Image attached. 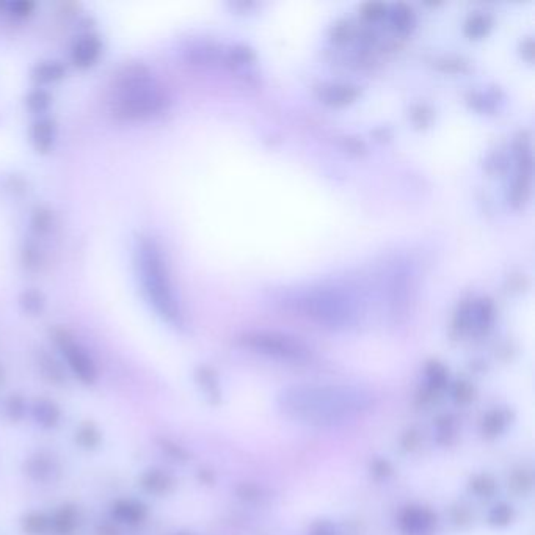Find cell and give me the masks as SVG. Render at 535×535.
Listing matches in <instances>:
<instances>
[{"label": "cell", "instance_id": "6da1fadb", "mask_svg": "<svg viewBox=\"0 0 535 535\" xmlns=\"http://www.w3.org/2000/svg\"><path fill=\"white\" fill-rule=\"evenodd\" d=\"M366 390L344 385H300L278 394L280 410L295 422L314 427L341 426L369 410Z\"/></svg>", "mask_w": 535, "mask_h": 535}, {"label": "cell", "instance_id": "7a4b0ae2", "mask_svg": "<svg viewBox=\"0 0 535 535\" xmlns=\"http://www.w3.org/2000/svg\"><path fill=\"white\" fill-rule=\"evenodd\" d=\"M135 267L146 298L163 321L181 325L182 312L162 248L151 237H141L135 247Z\"/></svg>", "mask_w": 535, "mask_h": 535}, {"label": "cell", "instance_id": "3957f363", "mask_svg": "<svg viewBox=\"0 0 535 535\" xmlns=\"http://www.w3.org/2000/svg\"><path fill=\"white\" fill-rule=\"evenodd\" d=\"M167 93L161 82L143 65L126 67L113 87V112L126 120H146L162 112Z\"/></svg>", "mask_w": 535, "mask_h": 535}, {"label": "cell", "instance_id": "277c9868", "mask_svg": "<svg viewBox=\"0 0 535 535\" xmlns=\"http://www.w3.org/2000/svg\"><path fill=\"white\" fill-rule=\"evenodd\" d=\"M294 308L321 327L344 330L356 324L360 306L355 295L342 287L321 286L297 294Z\"/></svg>", "mask_w": 535, "mask_h": 535}, {"label": "cell", "instance_id": "5b68a950", "mask_svg": "<svg viewBox=\"0 0 535 535\" xmlns=\"http://www.w3.org/2000/svg\"><path fill=\"white\" fill-rule=\"evenodd\" d=\"M241 342L253 352L269 356L272 360L292 362V365H303L312 358V352L308 344L300 337L281 333V331L256 330L248 331L241 336Z\"/></svg>", "mask_w": 535, "mask_h": 535}, {"label": "cell", "instance_id": "8992f818", "mask_svg": "<svg viewBox=\"0 0 535 535\" xmlns=\"http://www.w3.org/2000/svg\"><path fill=\"white\" fill-rule=\"evenodd\" d=\"M54 340L60 352L63 353L65 360L70 366L71 372L82 381L83 385H95L97 380L96 362L90 353L81 346L66 330H57L54 333Z\"/></svg>", "mask_w": 535, "mask_h": 535}, {"label": "cell", "instance_id": "52a82bcc", "mask_svg": "<svg viewBox=\"0 0 535 535\" xmlns=\"http://www.w3.org/2000/svg\"><path fill=\"white\" fill-rule=\"evenodd\" d=\"M24 472L32 479L33 482H49L58 472L57 460L49 452H36L32 457H29L24 463Z\"/></svg>", "mask_w": 535, "mask_h": 535}, {"label": "cell", "instance_id": "ba28073f", "mask_svg": "<svg viewBox=\"0 0 535 535\" xmlns=\"http://www.w3.org/2000/svg\"><path fill=\"white\" fill-rule=\"evenodd\" d=\"M110 513H112L113 521L120 522V525L138 526L146 520L147 509L143 502L121 497V500H116L112 504Z\"/></svg>", "mask_w": 535, "mask_h": 535}, {"label": "cell", "instance_id": "9c48e42d", "mask_svg": "<svg viewBox=\"0 0 535 535\" xmlns=\"http://www.w3.org/2000/svg\"><path fill=\"white\" fill-rule=\"evenodd\" d=\"M433 525V513L422 507H408L401 516V529L405 535H424L432 531Z\"/></svg>", "mask_w": 535, "mask_h": 535}, {"label": "cell", "instance_id": "30bf717a", "mask_svg": "<svg viewBox=\"0 0 535 535\" xmlns=\"http://www.w3.org/2000/svg\"><path fill=\"white\" fill-rule=\"evenodd\" d=\"M140 488L147 495L152 496H165L168 495L175 487V479L168 471L162 468H150L145 470L138 479Z\"/></svg>", "mask_w": 535, "mask_h": 535}, {"label": "cell", "instance_id": "8fae6325", "mask_svg": "<svg viewBox=\"0 0 535 535\" xmlns=\"http://www.w3.org/2000/svg\"><path fill=\"white\" fill-rule=\"evenodd\" d=\"M101 54V40L96 35H85L74 42L71 58L79 67H88L93 65Z\"/></svg>", "mask_w": 535, "mask_h": 535}, {"label": "cell", "instance_id": "7c38bea8", "mask_svg": "<svg viewBox=\"0 0 535 535\" xmlns=\"http://www.w3.org/2000/svg\"><path fill=\"white\" fill-rule=\"evenodd\" d=\"M32 416L35 422L42 429H55L61 421V410L57 404L47 397H40L32 404Z\"/></svg>", "mask_w": 535, "mask_h": 535}, {"label": "cell", "instance_id": "4fadbf2b", "mask_svg": "<svg viewBox=\"0 0 535 535\" xmlns=\"http://www.w3.org/2000/svg\"><path fill=\"white\" fill-rule=\"evenodd\" d=\"M79 527V510L72 504H63L51 516V534L54 535H76Z\"/></svg>", "mask_w": 535, "mask_h": 535}, {"label": "cell", "instance_id": "5bb4252c", "mask_svg": "<svg viewBox=\"0 0 535 535\" xmlns=\"http://www.w3.org/2000/svg\"><path fill=\"white\" fill-rule=\"evenodd\" d=\"M358 97V90L347 83H330L321 90V99L330 106H346Z\"/></svg>", "mask_w": 535, "mask_h": 535}, {"label": "cell", "instance_id": "9a60e30c", "mask_svg": "<svg viewBox=\"0 0 535 535\" xmlns=\"http://www.w3.org/2000/svg\"><path fill=\"white\" fill-rule=\"evenodd\" d=\"M195 378L196 383L201 388V392L205 394L209 402L212 405H217L221 401V390L218 385V378L217 374L214 372V369L207 367V366H201L196 369L195 372Z\"/></svg>", "mask_w": 535, "mask_h": 535}, {"label": "cell", "instance_id": "2e32d148", "mask_svg": "<svg viewBox=\"0 0 535 535\" xmlns=\"http://www.w3.org/2000/svg\"><path fill=\"white\" fill-rule=\"evenodd\" d=\"M74 440H76L77 446L85 449V451H96L102 442V433L95 422L83 421L76 429Z\"/></svg>", "mask_w": 535, "mask_h": 535}, {"label": "cell", "instance_id": "e0dca14e", "mask_svg": "<svg viewBox=\"0 0 535 535\" xmlns=\"http://www.w3.org/2000/svg\"><path fill=\"white\" fill-rule=\"evenodd\" d=\"M21 529L26 535L51 534V516L45 512H29L21 518Z\"/></svg>", "mask_w": 535, "mask_h": 535}, {"label": "cell", "instance_id": "ac0fdd59", "mask_svg": "<svg viewBox=\"0 0 535 535\" xmlns=\"http://www.w3.org/2000/svg\"><path fill=\"white\" fill-rule=\"evenodd\" d=\"M32 140L38 151L46 152L51 150L55 140V126L51 120H40L32 129Z\"/></svg>", "mask_w": 535, "mask_h": 535}, {"label": "cell", "instance_id": "d6986e66", "mask_svg": "<svg viewBox=\"0 0 535 535\" xmlns=\"http://www.w3.org/2000/svg\"><path fill=\"white\" fill-rule=\"evenodd\" d=\"M65 76V67L58 61H42L33 70V79L41 83L60 81Z\"/></svg>", "mask_w": 535, "mask_h": 535}, {"label": "cell", "instance_id": "ffe728a7", "mask_svg": "<svg viewBox=\"0 0 535 535\" xmlns=\"http://www.w3.org/2000/svg\"><path fill=\"white\" fill-rule=\"evenodd\" d=\"M3 411L5 416H7L11 422H21L29 411L27 401L24 399V396L13 392V394H10L7 401H5Z\"/></svg>", "mask_w": 535, "mask_h": 535}, {"label": "cell", "instance_id": "44dd1931", "mask_svg": "<svg viewBox=\"0 0 535 535\" xmlns=\"http://www.w3.org/2000/svg\"><path fill=\"white\" fill-rule=\"evenodd\" d=\"M507 426V415L504 413L502 410H493L487 413V416L484 417L482 422V430L484 435L488 436V438H493V436L500 435L504 429Z\"/></svg>", "mask_w": 535, "mask_h": 535}, {"label": "cell", "instance_id": "7402d4cb", "mask_svg": "<svg viewBox=\"0 0 535 535\" xmlns=\"http://www.w3.org/2000/svg\"><path fill=\"white\" fill-rule=\"evenodd\" d=\"M40 367L45 378L51 381L54 385H61L65 381V371L57 361L51 358L49 355H45L40 358Z\"/></svg>", "mask_w": 535, "mask_h": 535}, {"label": "cell", "instance_id": "603a6c76", "mask_svg": "<svg viewBox=\"0 0 535 535\" xmlns=\"http://www.w3.org/2000/svg\"><path fill=\"white\" fill-rule=\"evenodd\" d=\"M390 19L392 26H394L397 30H401V32H408L415 22L413 11H411V8H408L405 3H399L392 8Z\"/></svg>", "mask_w": 535, "mask_h": 535}, {"label": "cell", "instance_id": "cb8c5ba5", "mask_svg": "<svg viewBox=\"0 0 535 535\" xmlns=\"http://www.w3.org/2000/svg\"><path fill=\"white\" fill-rule=\"evenodd\" d=\"M427 380H429V386L433 391L442 390L447 383L446 367L438 361L429 362L427 365Z\"/></svg>", "mask_w": 535, "mask_h": 535}, {"label": "cell", "instance_id": "d4e9b609", "mask_svg": "<svg viewBox=\"0 0 535 535\" xmlns=\"http://www.w3.org/2000/svg\"><path fill=\"white\" fill-rule=\"evenodd\" d=\"M490 17L484 16V15H474L471 16L468 21L465 24V33L470 36V38H481L485 33L488 32L490 29Z\"/></svg>", "mask_w": 535, "mask_h": 535}, {"label": "cell", "instance_id": "484cf974", "mask_svg": "<svg viewBox=\"0 0 535 535\" xmlns=\"http://www.w3.org/2000/svg\"><path fill=\"white\" fill-rule=\"evenodd\" d=\"M488 520L493 526L504 527L513 520V510L512 507L507 506V504H500V506H496L491 510Z\"/></svg>", "mask_w": 535, "mask_h": 535}, {"label": "cell", "instance_id": "4316f807", "mask_svg": "<svg viewBox=\"0 0 535 535\" xmlns=\"http://www.w3.org/2000/svg\"><path fill=\"white\" fill-rule=\"evenodd\" d=\"M471 490L474 491L477 496H491L495 493L496 485L490 476L481 474V476H476L471 481Z\"/></svg>", "mask_w": 535, "mask_h": 535}, {"label": "cell", "instance_id": "83f0119b", "mask_svg": "<svg viewBox=\"0 0 535 535\" xmlns=\"http://www.w3.org/2000/svg\"><path fill=\"white\" fill-rule=\"evenodd\" d=\"M21 305H22L24 310L30 312V314H38V312L42 311L45 301H42L41 294H38L36 291H27V292H24V295H22Z\"/></svg>", "mask_w": 535, "mask_h": 535}, {"label": "cell", "instance_id": "f1b7e54d", "mask_svg": "<svg viewBox=\"0 0 535 535\" xmlns=\"http://www.w3.org/2000/svg\"><path fill=\"white\" fill-rule=\"evenodd\" d=\"M527 193H529V176L522 171L518 179H516V182L513 184V190H512L513 202H516V205L525 202V200L527 198Z\"/></svg>", "mask_w": 535, "mask_h": 535}, {"label": "cell", "instance_id": "f546056e", "mask_svg": "<svg viewBox=\"0 0 535 535\" xmlns=\"http://www.w3.org/2000/svg\"><path fill=\"white\" fill-rule=\"evenodd\" d=\"M159 445H161L162 451L173 460H179V462H184V460H187V457H189L186 449L179 445H176V442H173V441L163 438V440H161Z\"/></svg>", "mask_w": 535, "mask_h": 535}, {"label": "cell", "instance_id": "4dcf8cb0", "mask_svg": "<svg viewBox=\"0 0 535 535\" xmlns=\"http://www.w3.org/2000/svg\"><path fill=\"white\" fill-rule=\"evenodd\" d=\"M452 394H454V399L457 402L466 404V402L471 401L472 394H474V391H472L470 383H466V381H458V383L454 386Z\"/></svg>", "mask_w": 535, "mask_h": 535}, {"label": "cell", "instance_id": "1f68e13d", "mask_svg": "<svg viewBox=\"0 0 535 535\" xmlns=\"http://www.w3.org/2000/svg\"><path fill=\"white\" fill-rule=\"evenodd\" d=\"M27 104L32 110H36V112H41L49 106V96L45 93V91H33L30 93L27 97Z\"/></svg>", "mask_w": 535, "mask_h": 535}, {"label": "cell", "instance_id": "d6a6232c", "mask_svg": "<svg viewBox=\"0 0 535 535\" xmlns=\"http://www.w3.org/2000/svg\"><path fill=\"white\" fill-rule=\"evenodd\" d=\"M385 11L386 7L380 2H369L365 5V8H362V13H365L366 17H371V19H377V17L383 16Z\"/></svg>", "mask_w": 535, "mask_h": 535}, {"label": "cell", "instance_id": "836d02e7", "mask_svg": "<svg viewBox=\"0 0 535 535\" xmlns=\"http://www.w3.org/2000/svg\"><path fill=\"white\" fill-rule=\"evenodd\" d=\"M237 493L242 500H247V501H257L261 497V491L256 487H253V485H242V487H239Z\"/></svg>", "mask_w": 535, "mask_h": 535}, {"label": "cell", "instance_id": "e575fe53", "mask_svg": "<svg viewBox=\"0 0 535 535\" xmlns=\"http://www.w3.org/2000/svg\"><path fill=\"white\" fill-rule=\"evenodd\" d=\"M95 535H122V532L120 531V527L116 526L115 522L106 521V522H101V525H97Z\"/></svg>", "mask_w": 535, "mask_h": 535}, {"label": "cell", "instance_id": "d590c367", "mask_svg": "<svg viewBox=\"0 0 535 535\" xmlns=\"http://www.w3.org/2000/svg\"><path fill=\"white\" fill-rule=\"evenodd\" d=\"M312 535H336L335 526L328 521H319L312 526Z\"/></svg>", "mask_w": 535, "mask_h": 535}, {"label": "cell", "instance_id": "8d00e7d4", "mask_svg": "<svg viewBox=\"0 0 535 535\" xmlns=\"http://www.w3.org/2000/svg\"><path fill=\"white\" fill-rule=\"evenodd\" d=\"M11 8H13V11H15L16 15L26 16V15L30 13V11L33 10V3L32 2H26V0H19V2H15L13 5H11Z\"/></svg>", "mask_w": 535, "mask_h": 535}, {"label": "cell", "instance_id": "74e56055", "mask_svg": "<svg viewBox=\"0 0 535 535\" xmlns=\"http://www.w3.org/2000/svg\"><path fill=\"white\" fill-rule=\"evenodd\" d=\"M513 485L520 491H526L529 487H531V477H529L526 472H520L513 477Z\"/></svg>", "mask_w": 535, "mask_h": 535}, {"label": "cell", "instance_id": "f35d334b", "mask_svg": "<svg viewBox=\"0 0 535 535\" xmlns=\"http://www.w3.org/2000/svg\"><path fill=\"white\" fill-rule=\"evenodd\" d=\"M374 474H377L380 477H385L390 474V465L388 462H383V460H378V462L374 463Z\"/></svg>", "mask_w": 535, "mask_h": 535}, {"label": "cell", "instance_id": "ab89813d", "mask_svg": "<svg viewBox=\"0 0 535 535\" xmlns=\"http://www.w3.org/2000/svg\"><path fill=\"white\" fill-rule=\"evenodd\" d=\"M2 381H3V367L0 366V383H2Z\"/></svg>", "mask_w": 535, "mask_h": 535}, {"label": "cell", "instance_id": "60d3db41", "mask_svg": "<svg viewBox=\"0 0 535 535\" xmlns=\"http://www.w3.org/2000/svg\"><path fill=\"white\" fill-rule=\"evenodd\" d=\"M176 535H189V534H184V532H181V534H176Z\"/></svg>", "mask_w": 535, "mask_h": 535}]
</instances>
